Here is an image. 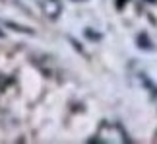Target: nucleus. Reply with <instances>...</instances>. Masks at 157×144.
Masks as SVG:
<instances>
[{
    "instance_id": "nucleus-1",
    "label": "nucleus",
    "mask_w": 157,
    "mask_h": 144,
    "mask_svg": "<svg viewBox=\"0 0 157 144\" xmlns=\"http://www.w3.org/2000/svg\"><path fill=\"white\" fill-rule=\"evenodd\" d=\"M138 39H142V41H144V43H140V47H142V49H153V45H147V43H149V39H147V37H146L144 33H142V35H140Z\"/></svg>"
},
{
    "instance_id": "nucleus-2",
    "label": "nucleus",
    "mask_w": 157,
    "mask_h": 144,
    "mask_svg": "<svg viewBox=\"0 0 157 144\" xmlns=\"http://www.w3.org/2000/svg\"><path fill=\"white\" fill-rule=\"evenodd\" d=\"M151 2H157V0H151Z\"/></svg>"
}]
</instances>
